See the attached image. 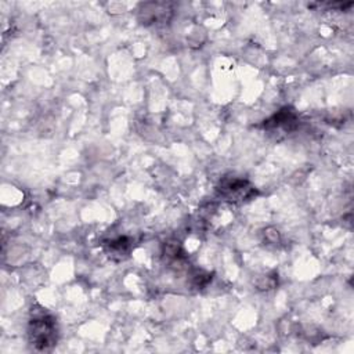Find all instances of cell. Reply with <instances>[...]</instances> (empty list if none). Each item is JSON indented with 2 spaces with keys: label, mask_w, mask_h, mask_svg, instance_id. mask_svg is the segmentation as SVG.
Returning <instances> with one entry per match:
<instances>
[{
  "label": "cell",
  "mask_w": 354,
  "mask_h": 354,
  "mask_svg": "<svg viewBox=\"0 0 354 354\" xmlns=\"http://www.w3.org/2000/svg\"><path fill=\"white\" fill-rule=\"evenodd\" d=\"M218 191L221 196L230 202L249 199L254 194V189L246 180L235 178V177L224 178L218 185Z\"/></svg>",
  "instance_id": "2"
},
{
  "label": "cell",
  "mask_w": 354,
  "mask_h": 354,
  "mask_svg": "<svg viewBox=\"0 0 354 354\" xmlns=\"http://www.w3.org/2000/svg\"><path fill=\"white\" fill-rule=\"evenodd\" d=\"M28 335L35 348L48 350L57 342L55 319L44 313L35 315L29 322Z\"/></svg>",
  "instance_id": "1"
},
{
  "label": "cell",
  "mask_w": 354,
  "mask_h": 354,
  "mask_svg": "<svg viewBox=\"0 0 354 354\" xmlns=\"http://www.w3.org/2000/svg\"><path fill=\"white\" fill-rule=\"evenodd\" d=\"M130 239L126 236H120L118 239H113L108 243L106 250L109 253V256H116V257H123L130 252Z\"/></svg>",
  "instance_id": "4"
},
{
  "label": "cell",
  "mask_w": 354,
  "mask_h": 354,
  "mask_svg": "<svg viewBox=\"0 0 354 354\" xmlns=\"http://www.w3.org/2000/svg\"><path fill=\"white\" fill-rule=\"evenodd\" d=\"M297 126V115L292 108H282L270 119L266 120V129H283L285 131H290Z\"/></svg>",
  "instance_id": "3"
}]
</instances>
